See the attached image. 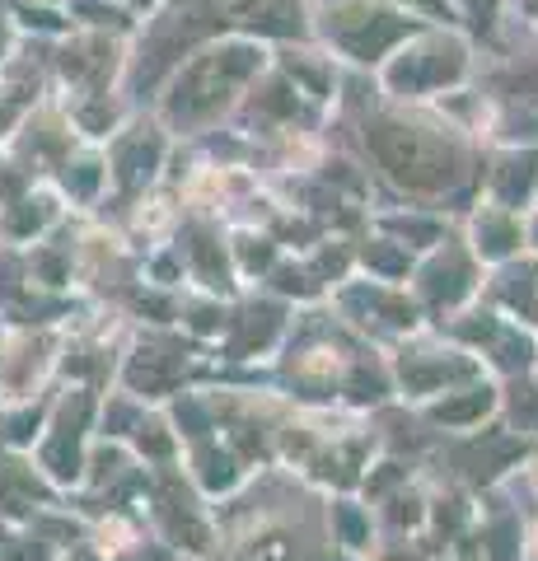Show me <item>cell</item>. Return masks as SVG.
I'll return each mask as SVG.
<instances>
[{"label": "cell", "instance_id": "5b68a950", "mask_svg": "<svg viewBox=\"0 0 538 561\" xmlns=\"http://www.w3.org/2000/svg\"><path fill=\"white\" fill-rule=\"evenodd\" d=\"M464 267H459V262H450V272H445V267H436V272H431V281H426V290H431V300H454V295H459V290H464Z\"/></svg>", "mask_w": 538, "mask_h": 561}, {"label": "cell", "instance_id": "3957f363", "mask_svg": "<svg viewBox=\"0 0 538 561\" xmlns=\"http://www.w3.org/2000/svg\"><path fill=\"white\" fill-rule=\"evenodd\" d=\"M398 33H403V24H398V19L370 15V24H365L361 33H347V47L356 52V57H379V52H384V47H389Z\"/></svg>", "mask_w": 538, "mask_h": 561}, {"label": "cell", "instance_id": "277c9868", "mask_svg": "<svg viewBox=\"0 0 538 561\" xmlns=\"http://www.w3.org/2000/svg\"><path fill=\"white\" fill-rule=\"evenodd\" d=\"M487 407H492V393L478 389L473 398H464V403H440L436 407V421H473V417H482Z\"/></svg>", "mask_w": 538, "mask_h": 561}, {"label": "cell", "instance_id": "8992f818", "mask_svg": "<svg viewBox=\"0 0 538 561\" xmlns=\"http://www.w3.org/2000/svg\"><path fill=\"white\" fill-rule=\"evenodd\" d=\"M510 173H501V197L506 202H515L520 192H529V183H534V159H524V164H506Z\"/></svg>", "mask_w": 538, "mask_h": 561}, {"label": "cell", "instance_id": "6da1fadb", "mask_svg": "<svg viewBox=\"0 0 538 561\" xmlns=\"http://www.w3.org/2000/svg\"><path fill=\"white\" fill-rule=\"evenodd\" d=\"M365 141L375 150L379 169L393 183L417 187V192H440L459 178V150L445 145L440 136L422 127H398V122H375L365 131Z\"/></svg>", "mask_w": 538, "mask_h": 561}, {"label": "cell", "instance_id": "7a4b0ae2", "mask_svg": "<svg viewBox=\"0 0 538 561\" xmlns=\"http://www.w3.org/2000/svg\"><path fill=\"white\" fill-rule=\"evenodd\" d=\"M253 71H258V52L253 47H220L211 57H197L183 71V80H178V94L169 99V113L178 122H202L216 108H225L230 94L239 89V80H248Z\"/></svg>", "mask_w": 538, "mask_h": 561}]
</instances>
